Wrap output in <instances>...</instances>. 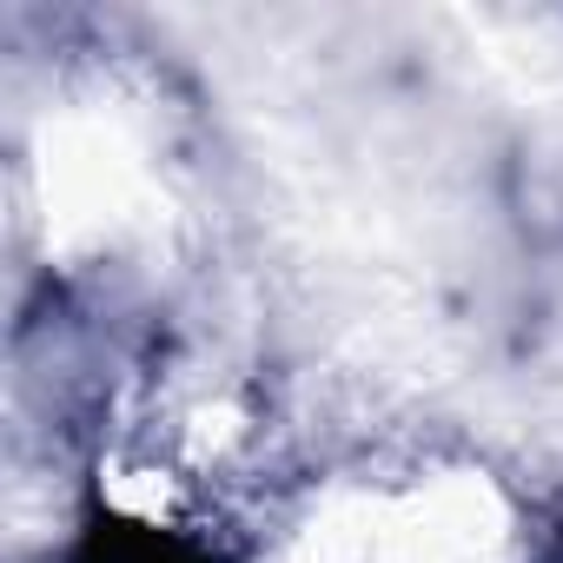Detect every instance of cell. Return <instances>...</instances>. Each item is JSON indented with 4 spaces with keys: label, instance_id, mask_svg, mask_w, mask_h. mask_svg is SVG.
<instances>
[{
    "label": "cell",
    "instance_id": "1",
    "mask_svg": "<svg viewBox=\"0 0 563 563\" xmlns=\"http://www.w3.org/2000/svg\"><path fill=\"white\" fill-rule=\"evenodd\" d=\"M80 563H192V550L173 543V537H159V530H146V523H113V530L100 523L87 537Z\"/></svg>",
    "mask_w": 563,
    "mask_h": 563
}]
</instances>
